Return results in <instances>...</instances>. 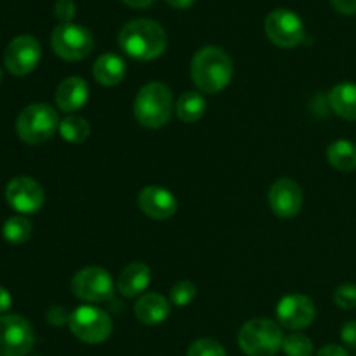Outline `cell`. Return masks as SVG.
<instances>
[{"label": "cell", "mask_w": 356, "mask_h": 356, "mask_svg": "<svg viewBox=\"0 0 356 356\" xmlns=\"http://www.w3.org/2000/svg\"><path fill=\"white\" fill-rule=\"evenodd\" d=\"M118 44L129 58L152 61L165 52L167 33L155 21L138 17L124 24L118 33Z\"/></svg>", "instance_id": "obj_1"}, {"label": "cell", "mask_w": 356, "mask_h": 356, "mask_svg": "<svg viewBox=\"0 0 356 356\" xmlns=\"http://www.w3.org/2000/svg\"><path fill=\"white\" fill-rule=\"evenodd\" d=\"M191 79L207 94L221 92L233 79V61L221 47H202L191 59Z\"/></svg>", "instance_id": "obj_2"}, {"label": "cell", "mask_w": 356, "mask_h": 356, "mask_svg": "<svg viewBox=\"0 0 356 356\" xmlns=\"http://www.w3.org/2000/svg\"><path fill=\"white\" fill-rule=\"evenodd\" d=\"M174 106V97L169 87L162 82H149L141 87L134 99V117L143 127L160 129L169 124Z\"/></svg>", "instance_id": "obj_3"}, {"label": "cell", "mask_w": 356, "mask_h": 356, "mask_svg": "<svg viewBox=\"0 0 356 356\" xmlns=\"http://www.w3.org/2000/svg\"><path fill=\"white\" fill-rule=\"evenodd\" d=\"M59 117L47 103L28 104L16 120V132L26 145H44L59 131Z\"/></svg>", "instance_id": "obj_4"}, {"label": "cell", "mask_w": 356, "mask_h": 356, "mask_svg": "<svg viewBox=\"0 0 356 356\" xmlns=\"http://www.w3.org/2000/svg\"><path fill=\"white\" fill-rule=\"evenodd\" d=\"M238 344L247 356H275L284 344L280 325L270 318H254L243 323Z\"/></svg>", "instance_id": "obj_5"}, {"label": "cell", "mask_w": 356, "mask_h": 356, "mask_svg": "<svg viewBox=\"0 0 356 356\" xmlns=\"http://www.w3.org/2000/svg\"><path fill=\"white\" fill-rule=\"evenodd\" d=\"M70 330L79 341L86 344L104 343L111 336V318L106 312L92 305L79 306L70 315Z\"/></svg>", "instance_id": "obj_6"}, {"label": "cell", "mask_w": 356, "mask_h": 356, "mask_svg": "<svg viewBox=\"0 0 356 356\" xmlns=\"http://www.w3.org/2000/svg\"><path fill=\"white\" fill-rule=\"evenodd\" d=\"M51 47L65 61H80L89 58L94 49V37L86 26L61 23L51 35Z\"/></svg>", "instance_id": "obj_7"}, {"label": "cell", "mask_w": 356, "mask_h": 356, "mask_svg": "<svg viewBox=\"0 0 356 356\" xmlns=\"http://www.w3.org/2000/svg\"><path fill=\"white\" fill-rule=\"evenodd\" d=\"M72 292L80 301L108 302L115 294L113 278L103 268H83L72 278Z\"/></svg>", "instance_id": "obj_8"}, {"label": "cell", "mask_w": 356, "mask_h": 356, "mask_svg": "<svg viewBox=\"0 0 356 356\" xmlns=\"http://www.w3.org/2000/svg\"><path fill=\"white\" fill-rule=\"evenodd\" d=\"M264 31L271 44L282 49H291L305 40V24L301 17L289 9H275L264 21Z\"/></svg>", "instance_id": "obj_9"}, {"label": "cell", "mask_w": 356, "mask_h": 356, "mask_svg": "<svg viewBox=\"0 0 356 356\" xmlns=\"http://www.w3.org/2000/svg\"><path fill=\"white\" fill-rule=\"evenodd\" d=\"M35 344L28 320L19 315L0 316V356H26Z\"/></svg>", "instance_id": "obj_10"}, {"label": "cell", "mask_w": 356, "mask_h": 356, "mask_svg": "<svg viewBox=\"0 0 356 356\" xmlns=\"http://www.w3.org/2000/svg\"><path fill=\"white\" fill-rule=\"evenodd\" d=\"M40 58V42L31 35H19L13 38L3 51V66L10 75L24 76L37 68Z\"/></svg>", "instance_id": "obj_11"}, {"label": "cell", "mask_w": 356, "mask_h": 356, "mask_svg": "<svg viewBox=\"0 0 356 356\" xmlns=\"http://www.w3.org/2000/svg\"><path fill=\"white\" fill-rule=\"evenodd\" d=\"M6 200L19 214H33L45 202L44 188L33 177L19 176L9 181L6 188Z\"/></svg>", "instance_id": "obj_12"}, {"label": "cell", "mask_w": 356, "mask_h": 356, "mask_svg": "<svg viewBox=\"0 0 356 356\" xmlns=\"http://www.w3.org/2000/svg\"><path fill=\"white\" fill-rule=\"evenodd\" d=\"M277 320L280 325L291 330H302L315 320L316 309L312 299L302 294L285 296L277 305Z\"/></svg>", "instance_id": "obj_13"}, {"label": "cell", "mask_w": 356, "mask_h": 356, "mask_svg": "<svg viewBox=\"0 0 356 356\" xmlns=\"http://www.w3.org/2000/svg\"><path fill=\"white\" fill-rule=\"evenodd\" d=\"M302 190L294 179L280 177L275 181L268 193V202L275 216L282 219H291L298 216L302 209Z\"/></svg>", "instance_id": "obj_14"}, {"label": "cell", "mask_w": 356, "mask_h": 356, "mask_svg": "<svg viewBox=\"0 0 356 356\" xmlns=\"http://www.w3.org/2000/svg\"><path fill=\"white\" fill-rule=\"evenodd\" d=\"M138 205L148 218L165 221L177 212V198L162 186H146L138 195Z\"/></svg>", "instance_id": "obj_15"}, {"label": "cell", "mask_w": 356, "mask_h": 356, "mask_svg": "<svg viewBox=\"0 0 356 356\" xmlns=\"http://www.w3.org/2000/svg\"><path fill=\"white\" fill-rule=\"evenodd\" d=\"M89 99V86L80 76H68L56 89V104L66 113H75L86 106Z\"/></svg>", "instance_id": "obj_16"}, {"label": "cell", "mask_w": 356, "mask_h": 356, "mask_svg": "<svg viewBox=\"0 0 356 356\" xmlns=\"http://www.w3.org/2000/svg\"><path fill=\"white\" fill-rule=\"evenodd\" d=\"M134 315L145 325H159L170 315V305L162 294L148 292L136 301Z\"/></svg>", "instance_id": "obj_17"}, {"label": "cell", "mask_w": 356, "mask_h": 356, "mask_svg": "<svg viewBox=\"0 0 356 356\" xmlns=\"http://www.w3.org/2000/svg\"><path fill=\"white\" fill-rule=\"evenodd\" d=\"M152 284V270L145 263H131L122 270L117 280V289L125 298L143 294Z\"/></svg>", "instance_id": "obj_18"}, {"label": "cell", "mask_w": 356, "mask_h": 356, "mask_svg": "<svg viewBox=\"0 0 356 356\" xmlns=\"http://www.w3.org/2000/svg\"><path fill=\"white\" fill-rule=\"evenodd\" d=\"M92 75L97 83L104 87L118 86L125 79V63L115 52H104L96 59Z\"/></svg>", "instance_id": "obj_19"}, {"label": "cell", "mask_w": 356, "mask_h": 356, "mask_svg": "<svg viewBox=\"0 0 356 356\" xmlns=\"http://www.w3.org/2000/svg\"><path fill=\"white\" fill-rule=\"evenodd\" d=\"M329 103L334 113L344 120L356 122V83H337L329 92Z\"/></svg>", "instance_id": "obj_20"}, {"label": "cell", "mask_w": 356, "mask_h": 356, "mask_svg": "<svg viewBox=\"0 0 356 356\" xmlns=\"http://www.w3.org/2000/svg\"><path fill=\"white\" fill-rule=\"evenodd\" d=\"M327 160L334 169L351 172L356 169V145L348 139H337L327 148Z\"/></svg>", "instance_id": "obj_21"}, {"label": "cell", "mask_w": 356, "mask_h": 356, "mask_svg": "<svg viewBox=\"0 0 356 356\" xmlns=\"http://www.w3.org/2000/svg\"><path fill=\"white\" fill-rule=\"evenodd\" d=\"M205 110H207V101L200 92H193V90H186L179 96L176 103V115L179 120L184 124H193L204 117Z\"/></svg>", "instance_id": "obj_22"}, {"label": "cell", "mask_w": 356, "mask_h": 356, "mask_svg": "<svg viewBox=\"0 0 356 356\" xmlns=\"http://www.w3.org/2000/svg\"><path fill=\"white\" fill-rule=\"evenodd\" d=\"M59 134L68 143H83L90 136V124L80 115H68L59 124Z\"/></svg>", "instance_id": "obj_23"}, {"label": "cell", "mask_w": 356, "mask_h": 356, "mask_svg": "<svg viewBox=\"0 0 356 356\" xmlns=\"http://www.w3.org/2000/svg\"><path fill=\"white\" fill-rule=\"evenodd\" d=\"M31 233H33V226L26 218H21V216L9 218L2 226L3 238L9 243H14V245H19V243L30 240Z\"/></svg>", "instance_id": "obj_24"}, {"label": "cell", "mask_w": 356, "mask_h": 356, "mask_svg": "<svg viewBox=\"0 0 356 356\" xmlns=\"http://www.w3.org/2000/svg\"><path fill=\"white\" fill-rule=\"evenodd\" d=\"M285 356H312L313 355V343L308 336L301 332L289 334L284 337V344H282Z\"/></svg>", "instance_id": "obj_25"}, {"label": "cell", "mask_w": 356, "mask_h": 356, "mask_svg": "<svg viewBox=\"0 0 356 356\" xmlns=\"http://www.w3.org/2000/svg\"><path fill=\"white\" fill-rule=\"evenodd\" d=\"M195 298H197V287L188 280L177 282L170 289V301H172V305L179 306V308H184V306L190 305Z\"/></svg>", "instance_id": "obj_26"}, {"label": "cell", "mask_w": 356, "mask_h": 356, "mask_svg": "<svg viewBox=\"0 0 356 356\" xmlns=\"http://www.w3.org/2000/svg\"><path fill=\"white\" fill-rule=\"evenodd\" d=\"M186 356H228L226 350L214 339H197L188 348Z\"/></svg>", "instance_id": "obj_27"}, {"label": "cell", "mask_w": 356, "mask_h": 356, "mask_svg": "<svg viewBox=\"0 0 356 356\" xmlns=\"http://www.w3.org/2000/svg\"><path fill=\"white\" fill-rule=\"evenodd\" d=\"M334 302L343 309H355L356 308V285L355 284H343L334 292Z\"/></svg>", "instance_id": "obj_28"}, {"label": "cell", "mask_w": 356, "mask_h": 356, "mask_svg": "<svg viewBox=\"0 0 356 356\" xmlns=\"http://www.w3.org/2000/svg\"><path fill=\"white\" fill-rule=\"evenodd\" d=\"M76 7L73 0H58L54 6V14L61 23H72V19L75 17Z\"/></svg>", "instance_id": "obj_29"}, {"label": "cell", "mask_w": 356, "mask_h": 356, "mask_svg": "<svg viewBox=\"0 0 356 356\" xmlns=\"http://www.w3.org/2000/svg\"><path fill=\"white\" fill-rule=\"evenodd\" d=\"M70 315H72V313L66 312L63 306H52L47 312V322L54 327H61L70 322Z\"/></svg>", "instance_id": "obj_30"}, {"label": "cell", "mask_w": 356, "mask_h": 356, "mask_svg": "<svg viewBox=\"0 0 356 356\" xmlns=\"http://www.w3.org/2000/svg\"><path fill=\"white\" fill-rule=\"evenodd\" d=\"M341 339L351 350H356V322H348L341 329Z\"/></svg>", "instance_id": "obj_31"}, {"label": "cell", "mask_w": 356, "mask_h": 356, "mask_svg": "<svg viewBox=\"0 0 356 356\" xmlns=\"http://www.w3.org/2000/svg\"><path fill=\"white\" fill-rule=\"evenodd\" d=\"M334 6V9L341 14H356V0H330Z\"/></svg>", "instance_id": "obj_32"}, {"label": "cell", "mask_w": 356, "mask_h": 356, "mask_svg": "<svg viewBox=\"0 0 356 356\" xmlns=\"http://www.w3.org/2000/svg\"><path fill=\"white\" fill-rule=\"evenodd\" d=\"M316 356H350L348 351L343 346H337V344H327L322 350L316 353Z\"/></svg>", "instance_id": "obj_33"}, {"label": "cell", "mask_w": 356, "mask_h": 356, "mask_svg": "<svg viewBox=\"0 0 356 356\" xmlns=\"http://www.w3.org/2000/svg\"><path fill=\"white\" fill-rule=\"evenodd\" d=\"M10 305H13V298H10L9 291L0 285V313H6L10 308Z\"/></svg>", "instance_id": "obj_34"}, {"label": "cell", "mask_w": 356, "mask_h": 356, "mask_svg": "<svg viewBox=\"0 0 356 356\" xmlns=\"http://www.w3.org/2000/svg\"><path fill=\"white\" fill-rule=\"evenodd\" d=\"M124 3H127L129 7H134V9H145V7L152 6L155 0H122Z\"/></svg>", "instance_id": "obj_35"}, {"label": "cell", "mask_w": 356, "mask_h": 356, "mask_svg": "<svg viewBox=\"0 0 356 356\" xmlns=\"http://www.w3.org/2000/svg\"><path fill=\"white\" fill-rule=\"evenodd\" d=\"M169 6H172L174 9H188L195 3V0H167Z\"/></svg>", "instance_id": "obj_36"}]
</instances>
